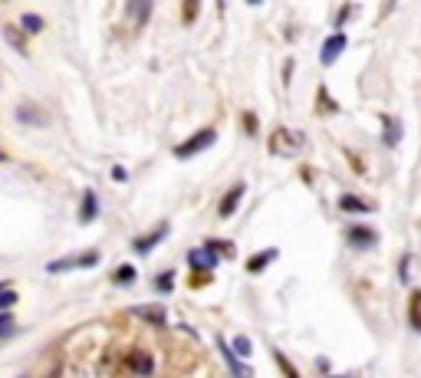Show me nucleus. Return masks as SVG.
<instances>
[{
  "label": "nucleus",
  "instance_id": "a211bd4d",
  "mask_svg": "<svg viewBox=\"0 0 421 378\" xmlns=\"http://www.w3.org/2000/svg\"><path fill=\"white\" fill-rule=\"evenodd\" d=\"M20 26H24V33H40V30H43V17H36V14H24V17H20Z\"/></svg>",
  "mask_w": 421,
  "mask_h": 378
},
{
  "label": "nucleus",
  "instance_id": "39448f33",
  "mask_svg": "<svg viewBox=\"0 0 421 378\" xmlns=\"http://www.w3.org/2000/svg\"><path fill=\"white\" fill-rule=\"evenodd\" d=\"M125 365H129L135 375H152V369H155V362H152V355H148L145 349H132V352L125 355Z\"/></svg>",
  "mask_w": 421,
  "mask_h": 378
},
{
  "label": "nucleus",
  "instance_id": "4468645a",
  "mask_svg": "<svg viewBox=\"0 0 421 378\" xmlns=\"http://www.w3.org/2000/svg\"><path fill=\"white\" fill-rule=\"evenodd\" d=\"M217 349H221V355H224V359H227V365H231V372H234V375H237V378H250V375H247V369H244V365H241V359H237V355L231 352V345L224 342V339H221V342H217Z\"/></svg>",
  "mask_w": 421,
  "mask_h": 378
},
{
  "label": "nucleus",
  "instance_id": "0eeeda50",
  "mask_svg": "<svg viewBox=\"0 0 421 378\" xmlns=\"http://www.w3.org/2000/svg\"><path fill=\"white\" fill-rule=\"evenodd\" d=\"M188 263L194 267V273H198V270H214L217 267V253L211 247H198V250H191L188 253Z\"/></svg>",
  "mask_w": 421,
  "mask_h": 378
},
{
  "label": "nucleus",
  "instance_id": "7c9ffc66",
  "mask_svg": "<svg viewBox=\"0 0 421 378\" xmlns=\"http://www.w3.org/2000/svg\"><path fill=\"white\" fill-rule=\"evenodd\" d=\"M24 378H26V375H24Z\"/></svg>",
  "mask_w": 421,
  "mask_h": 378
},
{
  "label": "nucleus",
  "instance_id": "423d86ee",
  "mask_svg": "<svg viewBox=\"0 0 421 378\" xmlns=\"http://www.w3.org/2000/svg\"><path fill=\"white\" fill-rule=\"evenodd\" d=\"M244 191H247V188H244V181H237V184H234V188L221 198V204H217V214H221V217H231L234 211H237V204L244 201Z\"/></svg>",
  "mask_w": 421,
  "mask_h": 378
},
{
  "label": "nucleus",
  "instance_id": "ddd939ff",
  "mask_svg": "<svg viewBox=\"0 0 421 378\" xmlns=\"http://www.w3.org/2000/svg\"><path fill=\"white\" fill-rule=\"evenodd\" d=\"M408 326L421 335V290H412L408 296Z\"/></svg>",
  "mask_w": 421,
  "mask_h": 378
},
{
  "label": "nucleus",
  "instance_id": "f8f14e48",
  "mask_svg": "<svg viewBox=\"0 0 421 378\" xmlns=\"http://www.w3.org/2000/svg\"><path fill=\"white\" fill-rule=\"evenodd\" d=\"M339 211H345V214H369L372 204L355 198V194H343V198H339Z\"/></svg>",
  "mask_w": 421,
  "mask_h": 378
},
{
  "label": "nucleus",
  "instance_id": "9d476101",
  "mask_svg": "<svg viewBox=\"0 0 421 378\" xmlns=\"http://www.w3.org/2000/svg\"><path fill=\"white\" fill-rule=\"evenodd\" d=\"M276 257H280V250L266 247V250H260V253H254V257L247 260V270H250V273H264L266 263H270V260H276Z\"/></svg>",
  "mask_w": 421,
  "mask_h": 378
},
{
  "label": "nucleus",
  "instance_id": "393cba45",
  "mask_svg": "<svg viewBox=\"0 0 421 378\" xmlns=\"http://www.w3.org/2000/svg\"><path fill=\"white\" fill-rule=\"evenodd\" d=\"M132 280H135V270H132V267L115 270V283H132Z\"/></svg>",
  "mask_w": 421,
  "mask_h": 378
},
{
  "label": "nucleus",
  "instance_id": "c756f323",
  "mask_svg": "<svg viewBox=\"0 0 421 378\" xmlns=\"http://www.w3.org/2000/svg\"><path fill=\"white\" fill-rule=\"evenodd\" d=\"M0 162H7V155H4V152H0Z\"/></svg>",
  "mask_w": 421,
  "mask_h": 378
},
{
  "label": "nucleus",
  "instance_id": "4be33fe9",
  "mask_svg": "<svg viewBox=\"0 0 421 378\" xmlns=\"http://www.w3.org/2000/svg\"><path fill=\"white\" fill-rule=\"evenodd\" d=\"M155 286L162 293H172V286H175V273H168V270H165V273H158L155 276Z\"/></svg>",
  "mask_w": 421,
  "mask_h": 378
},
{
  "label": "nucleus",
  "instance_id": "cd10ccee",
  "mask_svg": "<svg viewBox=\"0 0 421 378\" xmlns=\"http://www.w3.org/2000/svg\"><path fill=\"white\" fill-rule=\"evenodd\" d=\"M408 263H412V257L402 260V283H408Z\"/></svg>",
  "mask_w": 421,
  "mask_h": 378
},
{
  "label": "nucleus",
  "instance_id": "a878e982",
  "mask_svg": "<svg viewBox=\"0 0 421 378\" xmlns=\"http://www.w3.org/2000/svg\"><path fill=\"white\" fill-rule=\"evenodd\" d=\"M244 129H247V135H254V129H257V115L254 112H244Z\"/></svg>",
  "mask_w": 421,
  "mask_h": 378
},
{
  "label": "nucleus",
  "instance_id": "2eb2a0df",
  "mask_svg": "<svg viewBox=\"0 0 421 378\" xmlns=\"http://www.w3.org/2000/svg\"><path fill=\"white\" fill-rule=\"evenodd\" d=\"M4 36H7V43L10 46H17V53L20 56H30V50H26V40H24V33H20L17 26L10 23V26H4Z\"/></svg>",
  "mask_w": 421,
  "mask_h": 378
},
{
  "label": "nucleus",
  "instance_id": "dca6fc26",
  "mask_svg": "<svg viewBox=\"0 0 421 378\" xmlns=\"http://www.w3.org/2000/svg\"><path fill=\"white\" fill-rule=\"evenodd\" d=\"M17 119L26 122V125H43L46 115H43V112H36V109H30V103H24V105L17 109Z\"/></svg>",
  "mask_w": 421,
  "mask_h": 378
},
{
  "label": "nucleus",
  "instance_id": "9b49d317",
  "mask_svg": "<svg viewBox=\"0 0 421 378\" xmlns=\"http://www.w3.org/2000/svg\"><path fill=\"white\" fill-rule=\"evenodd\" d=\"M349 243L359 250L375 247V231H372V227H353V231H349Z\"/></svg>",
  "mask_w": 421,
  "mask_h": 378
},
{
  "label": "nucleus",
  "instance_id": "f3484780",
  "mask_svg": "<svg viewBox=\"0 0 421 378\" xmlns=\"http://www.w3.org/2000/svg\"><path fill=\"white\" fill-rule=\"evenodd\" d=\"M132 313H135V316H142V319H148V322H155V326H162L165 316H168L162 306H138V310H132Z\"/></svg>",
  "mask_w": 421,
  "mask_h": 378
},
{
  "label": "nucleus",
  "instance_id": "412c9836",
  "mask_svg": "<svg viewBox=\"0 0 421 378\" xmlns=\"http://www.w3.org/2000/svg\"><path fill=\"white\" fill-rule=\"evenodd\" d=\"M274 359H276V365L284 369V375H286V378H296V369H293V362L286 359L284 352H276V349H274Z\"/></svg>",
  "mask_w": 421,
  "mask_h": 378
},
{
  "label": "nucleus",
  "instance_id": "20e7f679",
  "mask_svg": "<svg viewBox=\"0 0 421 378\" xmlns=\"http://www.w3.org/2000/svg\"><path fill=\"white\" fill-rule=\"evenodd\" d=\"M345 43H349V40H345V33H333V36L326 40V43H323V53H319V63H323V66H333V63L339 60V56H343Z\"/></svg>",
  "mask_w": 421,
  "mask_h": 378
},
{
  "label": "nucleus",
  "instance_id": "b1692460",
  "mask_svg": "<svg viewBox=\"0 0 421 378\" xmlns=\"http://www.w3.org/2000/svg\"><path fill=\"white\" fill-rule=\"evenodd\" d=\"M14 303H17V293H14V290H10V286H7V290L0 293V313L7 310V306H14Z\"/></svg>",
  "mask_w": 421,
  "mask_h": 378
},
{
  "label": "nucleus",
  "instance_id": "f257e3e1",
  "mask_svg": "<svg viewBox=\"0 0 421 378\" xmlns=\"http://www.w3.org/2000/svg\"><path fill=\"white\" fill-rule=\"evenodd\" d=\"M303 145H306V138H303L300 132H293V129H276L274 135H270V152H274V155L296 158Z\"/></svg>",
  "mask_w": 421,
  "mask_h": 378
},
{
  "label": "nucleus",
  "instance_id": "1a4fd4ad",
  "mask_svg": "<svg viewBox=\"0 0 421 378\" xmlns=\"http://www.w3.org/2000/svg\"><path fill=\"white\" fill-rule=\"evenodd\" d=\"M99 217V198L93 191H83V207H79V224H93Z\"/></svg>",
  "mask_w": 421,
  "mask_h": 378
},
{
  "label": "nucleus",
  "instance_id": "f03ea898",
  "mask_svg": "<svg viewBox=\"0 0 421 378\" xmlns=\"http://www.w3.org/2000/svg\"><path fill=\"white\" fill-rule=\"evenodd\" d=\"M214 142H217V132L214 129H201V132H194L188 142H181V145L175 148V155H178V158H191V155H198V152H207Z\"/></svg>",
  "mask_w": 421,
  "mask_h": 378
},
{
  "label": "nucleus",
  "instance_id": "bb28decb",
  "mask_svg": "<svg viewBox=\"0 0 421 378\" xmlns=\"http://www.w3.org/2000/svg\"><path fill=\"white\" fill-rule=\"evenodd\" d=\"M319 112H336V103H326V89H319Z\"/></svg>",
  "mask_w": 421,
  "mask_h": 378
},
{
  "label": "nucleus",
  "instance_id": "7ed1b4c3",
  "mask_svg": "<svg viewBox=\"0 0 421 378\" xmlns=\"http://www.w3.org/2000/svg\"><path fill=\"white\" fill-rule=\"evenodd\" d=\"M99 263V250H86L79 257H63V260H53L46 263V273H63V270H86V267H95Z\"/></svg>",
  "mask_w": 421,
  "mask_h": 378
},
{
  "label": "nucleus",
  "instance_id": "6ab92c4d",
  "mask_svg": "<svg viewBox=\"0 0 421 378\" xmlns=\"http://www.w3.org/2000/svg\"><path fill=\"white\" fill-rule=\"evenodd\" d=\"M250 349H254V342H250L247 335H237V339H234V345H231V352L237 355V359H247Z\"/></svg>",
  "mask_w": 421,
  "mask_h": 378
},
{
  "label": "nucleus",
  "instance_id": "6e6552de",
  "mask_svg": "<svg viewBox=\"0 0 421 378\" xmlns=\"http://www.w3.org/2000/svg\"><path fill=\"white\" fill-rule=\"evenodd\" d=\"M165 233H168V224H158L155 231L148 233V237H142V241H135L132 247H135V253H152V250L158 247V243L165 241Z\"/></svg>",
  "mask_w": 421,
  "mask_h": 378
},
{
  "label": "nucleus",
  "instance_id": "5701e85b",
  "mask_svg": "<svg viewBox=\"0 0 421 378\" xmlns=\"http://www.w3.org/2000/svg\"><path fill=\"white\" fill-rule=\"evenodd\" d=\"M7 335H14V316L0 313V339H7Z\"/></svg>",
  "mask_w": 421,
  "mask_h": 378
},
{
  "label": "nucleus",
  "instance_id": "c85d7f7f",
  "mask_svg": "<svg viewBox=\"0 0 421 378\" xmlns=\"http://www.w3.org/2000/svg\"><path fill=\"white\" fill-rule=\"evenodd\" d=\"M7 286H10V283H0V293H4V290H7Z\"/></svg>",
  "mask_w": 421,
  "mask_h": 378
},
{
  "label": "nucleus",
  "instance_id": "aec40b11",
  "mask_svg": "<svg viewBox=\"0 0 421 378\" xmlns=\"http://www.w3.org/2000/svg\"><path fill=\"white\" fill-rule=\"evenodd\" d=\"M382 122H385V125H388V132H385V142H388V145H398V138H402V125H398L395 119H388V115H385V119H382Z\"/></svg>",
  "mask_w": 421,
  "mask_h": 378
}]
</instances>
